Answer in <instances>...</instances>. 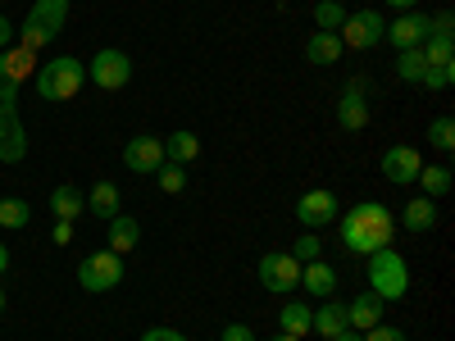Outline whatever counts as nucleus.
Masks as SVG:
<instances>
[{
	"instance_id": "nucleus-1",
	"label": "nucleus",
	"mask_w": 455,
	"mask_h": 341,
	"mask_svg": "<svg viewBox=\"0 0 455 341\" xmlns=\"http://www.w3.org/2000/svg\"><path fill=\"white\" fill-rule=\"evenodd\" d=\"M36 64V51L10 46L0 51V164H19L28 155V132L19 123V87Z\"/></svg>"
},
{
	"instance_id": "nucleus-2",
	"label": "nucleus",
	"mask_w": 455,
	"mask_h": 341,
	"mask_svg": "<svg viewBox=\"0 0 455 341\" xmlns=\"http://www.w3.org/2000/svg\"><path fill=\"white\" fill-rule=\"evenodd\" d=\"M392 233H396V218L383 201H360L355 210L337 214V237L351 255H373L392 246Z\"/></svg>"
},
{
	"instance_id": "nucleus-3",
	"label": "nucleus",
	"mask_w": 455,
	"mask_h": 341,
	"mask_svg": "<svg viewBox=\"0 0 455 341\" xmlns=\"http://www.w3.org/2000/svg\"><path fill=\"white\" fill-rule=\"evenodd\" d=\"M369 264H364V282H369V291L378 296V300H401L405 291H410V264L392 250V246H383V250H373V255H364Z\"/></svg>"
},
{
	"instance_id": "nucleus-4",
	"label": "nucleus",
	"mask_w": 455,
	"mask_h": 341,
	"mask_svg": "<svg viewBox=\"0 0 455 341\" xmlns=\"http://www.w3.org/2000/svg\"><path fill=\"white\" fill-rule=\"evenodd\" d=\"M87 83V64L73 55H55L36 68V96L42 100H73Z\"/></svg>"
},
{
	"instance_id": "nucleus-5",
	"label": "nucleus",
	"mask_w": 455,
	"mask_h": 341,
	"mask_svg": "<svg viewBox=\"0 0 455 341\" xmlns=\"http://www.w3.org/2000/svg\"><path fill=\"white\" fill-rule=\"evenodd\" d=\"M64 19H68V0H32L28 23L19 28V32H23L19 46H28V51L51 46L55 36H60V28H64Z\"/></svg>"
},
{
	"instance_id": "nucleus-6",
	"label": "nucleus",
	"mask_w": 455,
	"mask_h": 341,
	"mask_svg": "<svg viewBox=\"0 0 455 341\" xmlns=\"http://www.w3.org/2000/svg\"><path fill=\"white\" fill-rule=\"evenodd\" d=\"M78 282H83V291H92V296L114 291V287L124 282V255H114V250L87 255V259L78 264Z\"/></svg>"
},
{
	"instance_id": "nucleus-7",
	"label": "nucleus",
	"mask_w": 455,
	"mask_h": 341,
	"mask_svg": "<svg viewBox=\"0 0 455 341\" xmlns=\"http://www.w3.org/2000/svg\"><path fill=\"white\" fill-rule=\"evenodd\" d=\"M383 32H387L383 10H355V14H347V23L337 28V36H341L347 51H373L378 42H383Z\"/></svg>"
},
{
	"instance_id": "nucleus-8",
	"label": "nucleus",
	"mask_w": 455,
	"mask_h": 341,
	"mask_svg": "<svg viewBox=\"0 0 455 341\" xmlns=\"http://www.w3.org/2000/svg\"><path fill=\"white\" fill-rule=\"evenodd\" d=\"M87 78H92L100 91H119V87H128V78H132V59H128L124 51L105 46V51H96V59L87 64Z\"/></svg>"
},
{
	"instance_id": "nucleus-9",
	"label": "nucleus",
	"mask_w": 455,
	"mask_h": 341,
	"mask_svg": "<svg viewBox=\"0 0 455 341\" xmlns=\"http://www.w3.org/2000/svg\"><path fill=\"white\" fill-rule=\"evenodd\" d=\"M337 214H341V201L328 192V186H315V192H306L296 201V218L306 223V233H319V227L337 223Z\"/></svg>"
},
{
	"instance_id": "nucleus-10",
	"label": "nucleus",
	"mask_w": 455,
	"mask_h": 341,
	"mask_svg": "<svg viewBox=\"0 0 455 341\" xmlns=\"http://www.w3.org/2000/svg\"><path fill=\"white\" fill-rule=\"evenodd\" d=\"M259 282L269 287V291H296L300 287V259L291 250H274V255H264L259 259Z\"/></svg>"
},
{
	"instance_id": "nucleus-11",
	"label": "nucleus",
	"mask_w": 455,
	"mask_h": 341,
	"mask_svg": "<svg viewBox=\"0 0 455 341\" xmlns=\"http://www.w3.org/2000/svg\"><path fill=\"white\" fill-rule=\"evenodd\" d=\"M337 128H341V132H364V128H369V96H364V78L347 83V91H341V100H337Z\"/></svg>"
},
{
	"instance_id": "nucleus-12",
	"label": "nucleus",
	"mask_w": 455,
	"mask_h": 341,
	"mask_svg": "<svg viewBox=\"0 0 455 341\" xmlns=\"http://www.w3.org/2000/svg\"><path fill=\"white\" fill-rule=\"evenodd\" d=\"M428 14H414V10H405L401 19H392L387 23V32H383V42H392L396 51H414V46H424V36H428Z\"/></svg>"
},
{
	"instance_id": "nucleus-13",
	"label": "nucleus",
	"mask_w": 455,
	"mask_h": 341,
	"mask_svg": "<svg viewBox=\"0 0 455 341\" xmlns=\"http://www.w3.org/2000/svg\"><path fill=\"white\" fill-rule=\"evenodd\" d=\"M419 169H424V155H419L414 146H387V150H383V178H387V182L405 186V182L419 178Z\"/></svg>"
},
{
	"instance_id": "nucleus-14",
	"label": "nucleus",
	"mask_w": 455,
	"mask_h": 341,
	"mask_svg": "<svg viewBox=\"0 0 455 341\" xmlns=\"http://www.w3.org/2000/svg\"><path fill=\"white\" fill-rule=\"evenodd\" d=\"M124 164L132 173H156L164 164V137H132L124 146Z\"/></svg>"
},
{
	"instance_id": "nucleus-15",
	"label": "nucleus",
	"mask_w": 455,
	"mask_h": 341,
	"mask_svg": "<svg viewBox=\"0 0 455 341\" xmlns=\"http://www.w3.org/2000/svg\"><path fill=\"white\" fill-rule=\"evenodd\" d=\"M300 287H306V296H319L328 300L337 291V269L328 259H310V264H300Z\"/></svg>"
},
{
	"instance_id": "nucleus-16",
	"label": "nucleus",
	"mask_w": 455,
	"mask_h": 341,
	"mask_svg": "<svg viewBox=\"0 0 455 341\" xmlns=\"http://www.w3.org/2000/svg\"><path fill=\"white\" fill-rule=\"evenodd\" d=\"M401 227L405 233H433L437 227V201H428V196H414L410 205H401Z\"/></svg>"
},
{
	"instance_id": "nucleus-17",
	"label": "nucleus",
	"mask_w": 455,
	"mask_h": 341,
	"mask_svg": "<svg viewBox=\"0 0 455 341\" xmlns=\"http://www.w3.org/2000/svg\"><path fill=\"white\" fill-rule=\"evenodd\" d=\"M383 310H387V300H378L373 291H360L351 305H347V323L360 328V332H369L373 323H383Z\"/></svg>"
},
{
	"instance_id": "nucleus-18",
	"label": "nucleus",
	"mask_w": 455,
	"mask_h": 341,
	"mask_svg": "<svg viewBox=\"0 0 455 341\" xmlns=\"http://www.w3.org/2000/svg\"><path fill=\"white\" fill-rule=\"evenodd\" d=\"M341 328H351V323H347V305H341V300H332V296H328L323 305L315 310V319H310V332H319V337H328V341H332V337H337Z\"/></svg>"
},
{
	"instance_id": "nucleus-19",
	"label": "nucleus",
	"mask_w": 455,
	"mask_h": 341,
	"mask_svg": "<svg viewBox=\"0 0 455 341\" xmlns=\"http://www.w3.org/2000/svg\"><path fill=\"white\" fill-rule=\"evenodd\" d=\"M419 51H424L428 68H455V32H428Z\"/></svg>"
},
{
	"instance_id": "nucleus-20",
	"label": "nucleus",
	"mask_w": 455,
	"mask_h": 341,
	"mask_svg": "<svg viewBox=\"0 0 455 341\" xmlns=\"http://www.w3.org/2000/svg\"><path fill=\"white\" fill-rule=\"evenodd\" d=\"M51 214L55 218H78V214H87V196L78 192V186H73V182H64V186H55V192H51Z\"/></svg>"
},
{
	"instance_id": "nucleus-21",
	"label": "nucleus",
	"mask_w": 455,
	"mask_h": 341,
	"mask_svg": "<svg viewBox=\"0 0 455 341\" xmlns=\"http://www.w3.org/2000/svg\"><path fill=\"white\" fill-rule=\"evenodd\" d=\"M137 242H141V223L128 214H114L109 218V250L124 255V250H137Z\"/></svg>"
},
{
	"instance_id": "nucleus-22",
	"label": "nucleus",
	"mask_w": 455,
	"mask_h": 341,
	"mask_svg": "<svg viewBox=\"0 0 455 341\" xmlns=\"http://www.w3.org/2000/svg\"><path fill=\"white\" fill-rule=\"evenodd\" d=\"M341 51H347V46H341L337 32H315L310 42H306V59H310V64H337Z\"/></svg>"
},
{
	"instance_id": "nucleus-23",
	"label": "nucleus",
	"mask_w": 455,
	"mask_h": 341,
	"mask_svg": "<svg viewBox=\"0 0 455 341\" xmlns=\"http://www.w3.org/2000/svg\"><path fill=\"white\" fill-rule=\"evenodd\" d=\"M119 205H124V196H119V186H114V182H96L92 186V196H87V210L96 214V218H114V214H119Z\"/></svg>"
},
{
	"instance_id": "nucleus-24",
	"label": "nucleus",
	"mask_w": 455,
	"mask_h": 341,
	"mask_svg": "<svg viewBox=\"0 0 455 341\" xmlns=\"http://www.w3.org/2000/svg\"><path fill=\"white\" fill-rule=\"evenodd\" d=\"M201 155V137L196 132H173V137H164V160H173V164H192Z\"/></svg>"
},
{
	"instance_id": "nucleus-25",
	"label": "nucleus",
	"mask_w": 455,
	"mask_h": 341,
	"mask_svg": "<svg viewBox=\"0 0 455 341\" xmlns=\"http://www.w3.org/2000/svg\"><path fill=\"white\" fill-rule=\"evenodd\" d=\"M310 319H315V310L306 305V300H287V305H283V314H278V332H291V337H300V341H306V332H310Z\"/></svg>"
},
{
	"instance_id": "nucleus-26",
	"label": "nucleus",
	"mask_w": 455,
	"mask_h": 341,
	"mask_svg": "<svg viewBox=\"0 0 455 341\" xmlns=\"http://www.w3.org/2000/svg\"><path fill=\"white\" fill-rule=\"evenodd\" d=\"M414 182L424 186V196H428V201H442L451 186H455V178H451L446 164H428V169H419V178H414Z\"/></svg>"
},
{
	"instance_id": "nucleus-27",
	"label": "nucleus",
	"mask_w": 455,
	"mask_h": 341,
	"mask_svg": "<svg viewBox=\"0 0 455 341\" xmlns=\"http://www.w3.org/2000/svg\"><path fill=\"white\" fill-rule=\"evenodd\" d=\"M424 73H428V59H424L419 46H414V51H396V78L401 83H424Z\"/></svg>"
},
{
	"instance_id": "nucleus-28",
	"label": "nucleus",
	"mask_w": 455,
	"mask_h": 341,
	"mask_svg": "<svg viewBox=\"0 0 455 341\" xmlns=\"http://www.w3.org/2000/svg\"><path fill=\"white\" fill-rule=\"evenodd\" d=\"M428 146L442 150V155L455 150V119H451V114H437V119L428 123Z\"/></svg>"
},
{
	"instance_id": "nucleus-29",
	"label": "nucleus",
	"mask_w": 455,
	"mask_h": 341,
	"mask_svg": "<svg viewBox=\"0 0 455 341\" xmlns=\"http://www.w3.org/2000/svg\"><path fill=\"white\" fill-rule=\"evenodd\" d=\"M341 23H347V10H341L337 0H319L315 5V32H337Z\"/></svg>"
},
{
	"instance_id": "nucleus-30",
	"label": "nucleus",
	"mask_w": 455,
	"mask_h": 341,
	"mask_svg": "<svg viewBox=\"0 0 455 341\" xmlns=\"http://www.w3.org/2000/svg\"><path fill=\"white\" fill-rule=\"evenodd\" d=\"M156 182H160V192L178 196L182 186H187V164H173V160H164V164L156 169Z\"/></svg>"
},
{
	"instance_id": "nucleus-31",
	"label": "nucleus",
	"mask_w": 455,
	"mask_h": 341,
	"mask_svg": "<svg viewBox=\"0 0 455 341\" xmlns=\"http://www.w3.org/2000/svg\"><path fill=\"white\" fill-rule=\"evenodd\" d=\"M28 218H32L28 201H19V196H5V201H0V227H28Z\"/></svg>"
},
{
	"instance_id": "nucleus-32",
	"label": "nucleus",
	"mask_w": 455,
	"mask_h": 341,
	"mask_svg": "<svg viewBox=\"0 0 455 341\" xmlns=\"http://www.w3.org/2000/svg\"><path fill=\"white\" fill-rule=\"evenodd\" d=\"M319 250H323L319 233H300V237H296V246H291V255H296L300 264H310V259H319Z\"/></svg>"
},
{
	"instance_id": "nucleus-33",
	"label": "nucleus",
	"mask_w": 455,
	"mask_h": 341,
	"mask_svg": "<svg viewBox=\"0 0 455 341\" xmlns=\"http://www.w3.org/2000/svg\"><path fill=\"white\" fill-rule=\"evenodd\" d=\"M364 341H410L401 328H392V323H373L369 332H364Z\"/></svg>"
},
{
	"instance_id": "nucleus-34",
	"label": "nucleus",
	"mask_w": 455,
	"mask_h": 341,
	"mask_svg": "<svg viewBox=\"0 0 455 341\" xmlns=\"http://www.w3.org/2000/svg\"><path fill=\"white\" fill-rule=\"evenodd\" d=\"M219 341H255V332H251L246 323H228V328L219 332Z\"/></svg>"
},
{
	"instance_id": "nucleus-35",
	"label": "nucleus",
	"mask_w": 455,
	"mask_h": 341,
	"mask_svg": "<svg viewBox=\"0 0 455 341\" xmlns=\"http://www.w3.org/2000/svg\"><path fill=\"white\" fill-rule=\"evenodd\" d=\"M141 341H187V337H182L178 328H146Z\"/></svg>"
},
{
	"instance_id": "nucleus-36",
	"label": "nucleus",
	"mask_w": 455,
	"mask_h": 341,
	"mask_svg": "<svg viewBox=\"0 0 455 341\" xmlns=\"http://www.w3.org/2000/svg\"><path fill=\"white\" fill-rule=\"evenodd\" d=\"M51 242H55V246H68V242H73V223H68V218H55V227H51Z\"/></svg>"
},
{
	"instance_id": "nucleus-37",
	"label": "nucleus",
	"mask_w": 455,
	"mask_h": 341,
	"mask_svg": "<svg viewBox=\"0 0 455 341\" xmlns=\"http://www.w3.org/2000/svg\"><path fill=\"white\" fill-rule=\"evenodd\" d=\"M10 36H14V23H10L5 14H0V51H5V46H10Z\"/></svg>"
},
{
	"instance_id": "nucleus-38",
	"label": "nucleus",
	"mask_w": 455,
	"mask_h": 341,
	"mask_svg": "<svg viewBox=\"0 0 455 341\" xmlns=\"http://www.w3.org/2000/svg\"><path fill=\"white\" fill-rule=\"evenodd\" d=\"M332 341H364V332H360V328H341Z\"/></svg>"
},
{
	"instance_id": "nucleus-39",
	"label": "nucleus",
	"mask_w": 455,
	"mask_h": 341,
	"mask_svg": "<svg viewBox=\"0 0 455 341\" xmlns=\"http://www.w3.org/2000/svg\"><path fill=\"white\" fill-rule=\"evenodd\" d=\"M387 5H392V10H401V14H405V10H414V5H419V0H387Z\"/></svg>"
},
{
	"instance_id": "nucleus-40",
	"label": "nucleus",
	"mask_w": 455,
	"mask_h": 341,
	"mask_svg": "<svg viewBox=\"0 0 455 341\" xmlns=\"http://www.w3.org/2000/svg\"><path fill=\"white\" fill-rule=\"evenodd\" d=\"M5 269H10V250H5V246H0V274H5Z\"/></svg>"
},
{
	"instance_id": "nucleus-41",
	"label": "nucleus",
	"mask_w": 455,
	"mask_h": 341,
	"mask_svg": "<svg viewBox=\"0 0 455 341\" xmlns=\"http://www.w3.org/2000/svg\"><path fill=\"white\" fill-rule=\"evenodd\" d=\"M269 341H300V337H291V332H278V337H269Z\"/></svg>"
},
{
	"instance_id": "nucleus-42",
	"label": "nucleus",
	"mask_w": 455,
	"mask_h": 341,
	"mask_svg": "<svg viewBox=\"0 0 455 341\" xmlns=\"http://www.w3.org/2000/svg\"><path fill=\"white\" fill-rule=\"evenodd\" d=\"M0 314H5V291H0Z\"/></svg>"
}]
</instances>
